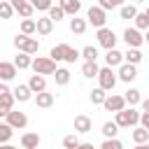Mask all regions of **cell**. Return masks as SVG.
I'll use <instances>...</instances> for the list:
<instances>
[{"instance_id": "1", "label": "cell", "mask_w": 149, "mask_h": 149, "mask_svg": "<svg viewBox=\"0 0 149 149\" xmlns=\"http://www.w3.org/2000/svg\"><path fill=\"white\" fill-rule=\"evenodd\" d=\"M114 123H116L119 128H137V123H140V112H137L135 107H126L123 112L116 114Z\"/></svg>"}, {"instance_id": "2", "label": "cell", "mask_w": 149, "mask_h": 149, "mask_svg": "<svg viewBox=\"0 0 149 149\" xmlns=\"http://www.w3.org/2000/svg\"><path fill=\"white\" fill-rule=\"evenodd\" d=\"M14 47H16L21 54H28V56H33V54H37V51H40V42H37L35 37L23 35V33H19V35L14 37Z\"/></svg>"}, {"instance_id": "3", "label": "cell", "mask_w": 149, "mask_h": 149, "mask_svg": "<svg viewBox=\"0 0 149 149\" xmlns=\"http://www.w3.org/2000/svg\"><path fill=\"white\" fill-rule=\"evenodd\" d=\"M30 68H33V72L40 74V77H44V74H56V70H58L56 63H54L49 56H35Z\"/></svg>"}, {"instance_id": "4", "label": "cell", "mask_w": 149, "mask_h": 149, "mask_svg": "<svg viewBox=\"0 0 149 149\" xmlns=\"http://www.w3.org/2000/svg\"><path fill=\"white\" fill-rule=\"evenodd\" d=\"M95 37H98V44H100V47H105L107 51L116 49V40H119V37L114 35V30H112V28H100Z\"/></svg>"}, {"instance_id": "5", "label": "cell", "mask_w": 149, "mask_h": 149, "mask_svg": "<svg viewBox=\"0 0 149 149\" xmlns=\"http://www.w3.org/2000/svg\"><path fill=\"white\" fill-rule=\"evenodd\" d=\"M98 81H100V88L107 93V91H112L114 86H116V81H119V77L112 72V68H100V74H98Z\"/></svg>"}, {"instance_id": "6", "label": "cell", "mask_w": 149, "mask_h": 149, "mask_svg": "<svg viewBox=\"0 0 149 149\" xmlns=\"http://www.w3.org/2000/svg\"><path fill=\"white\" fill-rule=\"evenodd\" d=\"M86 21L91 23V26H95L98 30L100 28H105V21H107V14L95 5V7H88V12H86Z\"/></svg>"}, {"instance_id": "7", "label": "cell", "mask_w": 149, "mask_h": 149, "mask_svg": "<svg viewBox=\"0 0 149 149\" xmlns=\"http://www.w3.org/2000/svg\"><path fill=\"white\" fill-rule=\"evenodd\" d=\"M123 40L128 44V49H140L144 44V35L137 30V28H126L123 30Z\"/></svg>"}, {"instance_id": "8", "label": "cell", "mask_w": 149, "mask_h": 149, "mask_svg": "<svg viewBox=\"0 0 149 149\" xmlns=\"http://www.w3.org/2000/svg\"><path fill=\"white\" fill-rule=\"evenodd\" d=\"M102 107H105L107 112H114V114H119V112H123V109H126V100H123V95H116V93H112V95H107V100L102 102Z\"/></svg>"}, {"instance_id": "9", "label": "cell", "mask_w": 149, "mask_h": 149, "mask_svg": "<svg viewBox=\"0 0 149 149\" xmlns=\"http://www.w3.org/2000/svg\"><path fill=\"white\" fill-rule=\"evenodd\" d=\"M12 7H14V12H16L19 16H23V19H30L33 12H35L33 2H26V0H12Z\"/></svg>"}, {"instance_id": "10", "label": "cell", "mask_w": 149, "mask_h": 149, "mask_svg": "<svg viewBox=\"0 0 149 149\" xmlns=\"http://www.w3.org/2000/svg\"><path fill=\"white\" fill-rule=\"evenodd\" d=\"M7 123L12 126V128H26L28 126V116L23 114V112H16V109H12L9 114H7Z\"/></svg>"}, {"instance_id": "11", "label": "cell", "mask_w": 149, "mask_h": 149, "mask_svg": "<svg viewBox=\"0 0 149 149\" xmlns=\"http://www.w3.org/2000/svg\"><path fill=\"white\" fill-rule=\"evenodd\" d=\"M105 63H107V68H121L123 65V54L119 49H112V51L105 54Z\"/></svg>"}, {"instance_id": "12", "label": "cell", "mask_w": 149, "mask_h": 149, "mask_svg": "<svg viewBox=\"0 0 149 149\" xmlns=\"http://www.w3.org/2000/svg\"><path fill=\"white\" fill-rule=\"evenodd\" d=\"M28 88L37 95V93H44L47 91V79L44 77H40V74H33L30 79H28Z\"/></svg>"}, {"instance_id": "13", "label": "cell", "mask_w": 149, "mask_h": 149, "mask_svg": "<svg viewBox=\"0 0 149 149\" xmlns=\"http://www.w3.org/2000/svg\"><path fill=\"white\" fill-rule=\"evenodd\" d=\"M135 77H137V70H135V65H128V63H123V65L119 68V79H121V81L130 84Z\"/></svg>"}, {"instance_id": "14", "label": "cell", "mask_w": 149, "mask_h": 149, "mask_svg": "<svg viewBox=\"0 0 149 149\" xmlns=\"http://www.w3.org/2000/svg\"><path fill=\"white\" fill-rule=\"evenodd\" d=\"M12 95H14V100H19V102H28V100L33 98V91L28 88V84H19V86L12 91Z\"/></svg>"}, {"instance_id": "15", "label": "cell", "mask_w": 149, "mask_h": 149, "mask_svg": "<svg viewBox=\"0 0 149 149\" xmlns=\"http://www.w3.org/2000/svg\"><path fill=\"white\" fill-rule=\"evenodd\" d=\"M91 128H93V123L86 114L74 116V133H91Z\"/></svg>"}, {"instance_id": "16", "label": "cell", "mask_w": 149, "mask_h": 149, "mask_svg": "<svg viewBox=\"0 0 149 149\" xmlns=\"http://www.w3.org/2000/svg\"><path fill=\"white\" fill-rule=\"evenodd\" d=\"M68 51H70V44H56V47H51V51H49V58H51L54 63H56V61H65Z\"/></svg>"}, {"instance_id": "17", "label": "cell", "mask_w": 149, "mask_h": 149, "mask_svg": "<svg viewBox=\"0 0 149 149\" xmlns=\"http://www.w3.org/2000/svg\"><path fill=\"white\" fill-rule=\"evenodd\" d=\"M21 147L23 149H37L40 147V135L37 133H23L21 135Z\"/></svg>"}, {"instance_id": "18", "label": "cell", "mask_w": 149, "mask_h": 149, "mask_svg": "<svg viewBox=\"0 0 149 149\" xmlns=\"http://www.w3.org/2000/svg\"><path fill=\"white\" fill-rule=\"evenodd\" d=\"M14 77H16V65L2 61V63H0V79H2V81H9V79H14Z\"/></svg>"}, {"instance_id": "19", "label": "cell", "mask_w": 149, "mask_h": 149, "mask_svg": "<svg viewBox=\"0 0 149 149\" xmlns=\"http://www.w3.org/2000/svg\"><path fill=\"white\" fill-rule=\"evenodd\" d=\"M61 7H63L65 14H72V19H74L77 12L81 9V2H79V0H61Z\"/></svg>"}, {"instance_id": "20", "label": "cell", "mask_w": 149, "mask_h": 149, "mask_svg": "<svg viewBox=\"0 0 149 149\" xmlns=\"http://www.w3.org/2000/svg\"><path fill=\"white\" fill-rule=\"evenodd\" d=\"M12 109H14V95L12 93L9 95H2L0 98V116H7Z\"/></svg>"}, {"instance_id": "21", "label": "cell", "mask_w": 149, "mask_h": 149, "mask_svg": "<svg viewBox=\"0 0 149 149\" xmlns=\"http://www.w3.org/2000/svg\"><path fill=\"white\" fill-rule=\"evenodd\" d=\"M51 30H54V21H51L49 16L37 19V33H40V35H49Z\"/></svg>"}, {"instance_id": "22", "label": "cell", "mask_w": 149, "mask_h": 149, "mask_svg": "<svg viewBox=\"0 0 149 149\" xmlns=\"http://www.w3.org/2000/svg\"><path fill=\"white\" fill-rule=\"evenodd\" d=\"M140 61H142V51L140 49H128L123 54V63H128V65H137Z\"/></svg>"}, {"instance_id": "23", "label": "cell", "mask_w": 149, "mask_h": 149, "mask_svg": "<svg viewBox=\"0 0 149 149\" xmlns=\"http://www.w3.org/2000/svg\"><path fill=\"white\" fill-rule=\"evenodd\" d=\"M123 100H126V105L135 107V105H140V102H142V95H140V91H137V88H128V91H126V95H123Z\"/></svg>"}, {"instance_id": "24", "label": "cell", "mask_w": 149, "mask_h": 149, "mask_svg": "<svg viewBox=\"0 0 149 149\" xmlns=\"http://www.w3.org/2000/svg\"><path fill=\"white\" fill-rule=\"evenodd\" d=\"M100 133L105 135V140H114V137H116V133H119V126H116L114 121H105Z\"/></svg>"}, {"instance_id": "25", "label": "cell", "mask_w": 149, "mask_h": 149, "mask_svg": "<svg viewBox=\"0 0 149 149\" xmlns=\"http://www.w3.org/2000/svg\"><path fill=\"white\" fill-rule=\"evenodd\" d=\"M133 142H135V144H147V142H149V130H144L142 126L133 128Z\"/></svg>"}, {"instance_id": "26", "label": "cell", "mask_w": 149, "mask_h": 149, "mask_svg": "<svg viewBox=\"0 0 149 149\" xmlns=\"http://www.w3.org/2000/svg\"><path fill=\"white\" fill-rule=\"evenodd\" d=\"M35 102H37V107H44L47 109V107L54 105V93H47V91L44 93H37L35 95Z\"/></svg>"}, {"instance_id": "27", "label": "cell", "mask_w": 149, "mask_h": 149, "mask_svg": "<svg viewBox=\"0 0 149 149\" xmlns=\"http://www.w3.org/2000/svg\"><path fill=\"white\" fill-rule=\"evenodd\" d=\"M70 30H72L74 35H84V33H86V21H84V19H77V16L70 19Z\"/></svg>"}, {"instance_id": "28", "label": "cell", "mask_w": 149, "mask_h": 149, "mask_svg": "<svg viewBox=\"0 0 149 149\" xmlns=\"http://www.w3.org/2000/svg\"><path fill=\"white\" fill-rule=\"evenodd\" d=\"M81 58H84V63H95V58H98V49H95L93 44L84 47V49H81Z\"/></svg>"}, {"instance_id": "29", "label": "cell", "mask_w": 149, "mask_h": 149, "mask_svg": "<svg viewBox=\"0 0 149 149\" xmlns=\"http://www.w3.org/2000/svg\"><path fill=\"white\" fill-rule=\"evenodd\" d=\"M14 65H16V70H26V68L33 65V58H30L28 54H21V51H19V56L14 58Z\"/></svg>"}, {"instance_id": "30", "label": "cell", "mask_w": 149, "mask_h": 149, "mask_svg": "<svg viewBox=\"0 0 149 149\" xmlns=\"http://www.w3.org/2000/svg\"><path fill=\"white\" fill-rule=\"evenodd\" d=\"M81 74H84V77H88V79L98 77V74H100V68H98V63H84V65H81Z\"/></svg>"}, {"instance_id": "31", "label": "cell", "mask_w": 149, "mask_h": 149, "mask_svg": "<svg viewBox=\"0 0 149 149\" xmlns=\"http://www.w3.org/2000/svg\"><path fill=\"white\" fill-rule=\"evenodd\" d=\"M21 33L23 35H33V33H37V21H33V19H23L21 21Z\"/></svg>"}, {"instance_id": "32", "label": "cell", "mask_w": 149, "mask_h": 149, "mask_svg": "<svg viewBox=\"0 0 149 149\" xmlns=\"http://www.w3.org/2000/svg\"><path fill=\"white\" fill-rule=\"evenodd\" d=\"M54 79H56L58 86H65V84L70 81V70H68V68H58L56 74H54Z\"/></svg>"}, {"instance_id": "33", "label": "cell", "mask_w": 149, "mask_h": 149, "mask_svg": "<svg viewBox=\"0 0 149 149\" xmlns=\"http://www.w3.org/2000/svg\"><path fill=\"white\" fill-rule=\"evenodd\" d=\"M12 135H14V128L9 123H0V144H7L12 140Z\"/></svg>"}, {"instance_id": "34", "label": "cell", "mask_w": 149, "mask_h": 149, "mask_svg": "<svg viewBox=\"0 0 149 149\" xmlns=\"http://www.w3.org/2000/svg\"><path fill=\"white\" fill-rule=\"evenodd\" d=\"M107 95H109V93H105V91L98 86V88L91 91V102H93V105H102V102L107 100Z\"/></svg>"}, {"instance_id": "35", "label": "cell", "mask_w": 149, "mask_h": 149, "mask_svg": "<svg viewBox=\"0 0 149 149\" xmlns=\"http://www.w3.org/2000/svg\"><path fill=\"white\" fill-rule=\"evenodd\" d=\"M135 28H137V30H149V16H147L144 12H137V16H135Z\"/></svg>"}, {"instance_id": "36", "label": "cell", "mask_w": 149, "mask_h": 149, "mask_svg": "<svg viewBox=\"0 0 149 149\" xmlns=\"http://www.w3.org/2000/svg\"><path fill=\"white\" fill-rule=\"evenodd\" d=\"M12 14H14V7H12V2H7V0H0V19H12Z\"/></svg>"}, {"instance_id": "37", "label": "cell", "mask_w": 149, "mask_h": 149, "mask_svg": "<svg viewBox=\"0 0 149 149\" xmlns=\"http://www.w3.org/2000/svg\"><path fill=\"white\" fill-rule=\"evenodd\" d=\"M79 144H81V142H79V137H77L74 133H72V135H65V137H63V147H65V149H77Z\"/></svg>"}, {"instance_id": "38", "label": "cell", "mask_w": 149, "mask_h": 149, "mask_svg": "<svg viewBox=\"0 0 149 149\" xmlns=\"http://www.w3.org/2000/svg\"><path fill=\"white\" fill-rule=\"evenodd\" d=\"M47 16H49L51 21H61V19L65 16V12H63V7H61V5H54V7L49 9V14H47Z\"/></svg>"}, {"instance_id": "39", "label": "cell", "mask_w": 149, "mask_h": 149, "mask_svg": "<svg viewBox=\"0 0 149 149\" xmlns=\"http://www.w3.org/2000/svg\"><path fill=\"white\" fill-rule=\"evenodd\" d=\"M137 16V7L135 5H123L121 7V19H135Z\"/></svg>"}, {"instance_id": "40", "label": "cell", "mask_w": 149, "mask_h": 149, "mask_svg": "<svg viewBox=\"0 0 149 149\" xmlns=\"http://www.w3.org/2000/svg\"><path fill=\"white\" fill-rule=\"evenodd\" d=\"M33 7H35L37 12H49V9L54 7V2H51V0H35Z\"/></svg>"}, {"instance_id": "41", "label": "cell", "mask_w": 149, "mask_h": 149, "mask_svg": "<svg viewBox=\"0 0 149 149\" xmlns=\"http://www.w3.org/2000/svg\"><path fill=\"white\" fill-rule=\"evenodd\" d=\"M100 149H123V144H121V140H105L102 144H100Z\"/></svg>"}, {"instance_id": "42", "label": "cell", "mask_w": 149, "mask_h": 149, "mask_svg": "<svg viewBox=\"0 0 149 149\" xmlns=\"http://www.w3.org/2000/svg\"><path fill=\"white\" fill-rule=\"evenodd\" d=\"M102 12H107V9H114V7H119V0H100V5H98Z\"/></svg>"}, {"instance_id": "43", "label": "cell", "mask_w": 149, "mask_h": 149, "mask_svg": "<svg viewBox=\"0 0 149 149\" xmlns=\"http://www.w3.org/2000/svg\"><path fill=\"white\" fill-rule=\"evenodd\" d=\"M79 56H81V51H77V49H72V47H70V51H68V56H65V63H74Z\"/></svg>"}, {"instance_id": "44", "label": "cell", "mask_w": 149, "mask_h": 149, "mask_svg": "<svg viewBox=\"0 0 149 149\" xmlns=\"http://www.w3.org/2000/svg\"><path fill=\"white\" fill-rule=\"evenodd\" d=\"M140 123H142V128H144V130H149V114H147V112H142V114H140Z\"/></svg>"}, {"instance_id": "45", "label": "cell", "mask_w": 149, "mask_h": 149, "mask_svg": "<svg viewBox=\"0 0 149 149\" xmlns=\"http://www.w3.org/2000/svg\"><path fill=\"white\" fill-rule=\"evenodd\" d=\"M9 93H12V91H9V86H7L5 81H0V98H2V95H9Z\"/></svg>"}, {"instance_id": "46", "label": "cell", "mask_w": 149, "mask_h": 149, "mask_svg": "<svg viewBox=\"0 0 149 149\" xmlns=\"http://www.w3.org/2000/svg\"><path fill=\"white\" fill-rule=\"evenodd\" d=\"M140 105H142V112H147V114H149V98H144Z\"/></svg>"}, {"instance_id": "47", "label": "cell", "mask_w": 149, "mask_h": 149, "mask_svg": "<svg viewBox=\"0 0 149 149\" xmlns=\"http://www.w3.org/2000/svg\"><path fill=\"white\" fill-rule=\"evenodd\" d=\"M77 149H95V147H93V144H88V142H81Z\"/></svg>"}, {"instance_id": "48", "label": "cell", "mask_w": 149, "mask_h": 149, "mask_svg": "<svg viewBox=\"0 0 149 149\" xmlns=\"http://www.w3.org/2000/svg\"><path fill=\"white\" fill-rule=\"evenodd\" d=\"M135 149H149V142L147 144H135Z\"/></svg>"}, {"instance_id": "49", "label": "cell", "mask_w": 149, "mask_h": 149, "mask_svg": "<svg viewBox=\"0 0 149 149\" xmlns=\"http://www.w3.org/2000/svg\"><path fill=\"white\" fill-rule=\"evenodd\" d=\"M0 149H16V147H12V144H2Z\"/></svg>"}, {"instance_id": "50", "label": "cell", "mask_w": 149, "mask_h": 149, "mask_svg": "<svg viewBox=\"0 0 149 149\" xmlns=\"http://www.w3.org/2000/svg\"><path fill=\"white\" fill-rule=\"evenodd\" d=\"M144 42H147V44H149V30H147V33H144Z\"/></svg>"}, {"instance_id": "51", "label": "cell", "mask_w": 149, "mask_h": 149, "mask_svg": "<svg viewBox=\"0 0 149 149\" xmlns=\"http://www.w3.org/2000/svg\"><path fill=\"white\" fill-rule=\"evenodd\" d=\"M0 147H2V144H0Z\"/></svg>"}]
</instances>
